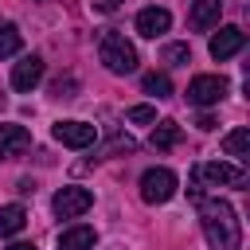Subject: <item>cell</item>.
Segmentation results:
<instances>
[{
  "label": "cell",
  "mask_w": 250,
  "mask_h": 250,
  "mask_svg": "<svg viewBox=\"0 0 250 250\" xmlns=\"http://www.w3.org/2000/svg\"><path fill=\"white\" fill-rule=\"evenodd\" d=\"M199 223H203V234H207V246L211 250H238L242 246V223L234 215V207L227 199H207L199 195Z\"/></svg>",
  "instance_id": "obj_1"
},
{
  "label": "cell",
  "mask_w": 250,
  "mask_h": 250,
  "mask_svg": "<svg viewBox=\"0 0 250 250\" xmlns=\"http://www.w3.org/2000/svg\"><path fill=\"white\" fill-rule=\"evenodd\" d=\"M98 55H102V62H105L109 74H133V70H137V47H133L121 31H105Z\"/></svg>",
  "instance_id": "obj_2"
},
{
  "label": "cell",
  "mask_w": 250,
  "mask_h": 250,
  "mask_svg": "<svg viewBox=\"0 0 250 250\" xmlns=\"http://www.w3.org/2000/svg\"><path fill=\"white\" fill-rule=\"evenodd\" d=\"M176 188H180V180L172 168H148L141 176V199L145 203H168L176 195Z\"/></svg>",
  "instance_id": "obj_3"
},
{
  "label": "cell",
  "mask_w": 250,
  "mask_h": 250,
  "mask_svg": "<svg viewBox=\"0 0 250 250\" xmlns=\"http://www.w3.org/2000/svg\"><path fill=\"white\" fill-rule=\"evenodd\" d=\"M227 94V78L223 74H195L188 82V102L191 105H219Z\"/></svg>",
  "instance_id": "obj_4"
},
{
  "label": "cell",
  "mask_w": 250,
  "mask_h": 250,
  "mask_svg": "<svg viewBox=\"0 0 250 250\" xmlns=\"http://www.w3.org/2000/svg\"><path fill=\"white\" fill-rule=\"evenodd\" d=\"M51 207H55L59 219H78V215H86L94 207V195H90V188H59Z\"/></svg>",
  "instance_id": "obj_5"
},
{
  "label": "cell",
  "mask_w": 250,
  "mask_h": 250,
  "mask_svg": "<svg viewBox=\"0 0 250 250\" xmlns=\"http://www.w3.org/2000/svg\"><path fill=\"white\" fill-rule=\"evenodd\" d=\"M195 180H207L211 188H219V184H227V188H242V184H246V168H242V164L211 160V164H199V168H195Z\"/></svg>",
  "instance_id": "obj_6"
},
{
  "label": "cell",
  "mask_w": 250,
  "mask_h": 250,
  "mask_svg": "<svg viewBox=\"0 0 250 250\" xmlns=\"http://www.w3.org/2000/svg\"><path fill=\"white\" fill-rule=\"evenodd\" d=\"M242 47H246V31H242V27H219V31L211 35V43H207V51H211L215 62H227V59L238 55Z\"/></svg>",
  "instance_id": "obj_7"
},
{
  "label": "cell",
  "mask_w": 250,
  "mask_h": 250,
  "mask_svg": "<svg viewBox=\"0 0 250 250\" xmlns=\"http://www.w3.org/2000/svg\"><path fill=\"white\" fill-rule=\"evenodd\" d=\"M51 133H55V141L66 145V148H86V145H94V137H98V129L86 125V121H59Z\"/></svg>",
  "instance_id": "obj_8"
},
{
  "label": "cell",
  "mask_w": 250,
  "mask_h": 250,
  "mask_svg": "<svg viewBox=\"0 0 250 250\" xmlns=\"http://www.w3.org/2000/svg\"><path fill=\"white\" fill-rule=\"evenodd\" d=\"M39 82H43V59H39V55H27V59H20V62L12 66V86H16L20 94H31Z\"/></svg>",
  "instance_id": "obj_9"
},
{
  "label": "cell",
  "mask_w": 250,
  "mask_h": 250,
  "mask_svg": "<svg viewBox=\"0 0 250 250\" xmlns=\"http://www.w3.org/2000/svg\"><path fill=\"white\" fill-rule=\"evenodd\" d=\"M168 27H172V12H168V8H156V4H152V8H141V12H137V31H141L145 39H156V35H164Z\"/></svg>",
  "instance_id": "obj_10"
},
{
  "label": "cell",
  "mask_w": 250,
  "mask_h": 250,
  "mask_svg": "<svg viewBox=\"0 0 250 250\" xmlns=\"http://www.w3.org/2000/svg\"><path fill=\"white\" fill-rule=\"evenodd\" d=\"M219 16H223V0H195L188 12V23L195 31H211V27H219Z\"/></svg>",
  "instance_id": "obj_11"
},
{
  "label": "cell",
  "mask_w": 250,
  "mask_h": 250,
  "mask_svg": "<svg viewBox=\"0 0 250 250\" xmlns=\"http://www.w3.org/2000/svg\"><path fill=\"white\" fill-rule=\"evenodd\" d=\"M31 148V133L23 125H0V156H23Z\"/></svg>",
  "instance_id": "obj_12"
},
{
  "label": "cell",
  "mask_w": 250,
  "mask_h": 250,
  "mask_svg": "<svg viewBox=\"0 0 250 250\" xmlns=\"http://www.w3.org/2000/svg\"><path fill=\"white\" fill-rule=\"evenodd\" d=\"M180 137H184V129H180L172 117H164V121H156V129H152V148H156V152H168V148L180 145Z\"/></svg>",
  "instance_id": "obj_13"
},
{
  "label": "cell",
  "mask_w": 250,
  "mask_h": 250,
  "mask_svg": "<svg viewBox=\"0 0 250 250\" xmlns=\"http://www.w3.org/2000/svg\"><path fill=\"white\" fill-rule=\"evenodd\" d=\"M23 223H27V211H23L20 203H8V207H0V238H12V234H20V230H23Z\"/></svg>",
  "instance_id": "obj_14"
},
{
  "label": "cell",
  "mask_w": 250,
  "mask_h": 250,
  "mask_svg": "<svg viewBox=\"0 0 250 250\" xmlns=\"http://www.w3.org/2000/svg\"><path fill=\"white\" fill-rule=\"evenodd\" d=\"M59 250H94V230L90 227H70L59 234Z\"/></svg>",
  "instance_id": "obj_15"
},
{
  "label": "cell",
  "mask_w": 250,
  "mask_h": 250,
  "mask_svg": "<svg viewBox=\"0 0 250 250\" xmlns=\"http://www.w3.org/2000/svg\"><path fill=\"white\" fill-rule=\"evenodd\" d=\"M223 152L234 156V160H246L250 156V129H234L223 137Z\"/></svg>",
  "instance_id": "obj_16"
},
{
  "label": "cell",
  "mask_w": 250,
  "mask_h": 250,
  "mask_svg": "<svg viewBox=\"0 0 250 250\" xmlns=\"http://www.w3.org/2000/svg\"><path fill=\"white\" fill-rule=\"evenodd\" d=\"M141 86H145V94H152V98H168V94H172V78H168L164 70L145 74V78H141Z\"/></svg>",
  "instance_id": "obj_17"
},
{
  "label": "cell",
  "mask_w": 250,
  "mask_h": 250,
  "mask_svg": "<svg viewBox=\"0 0 250 250\" xmlns=\"http://www.w3.org/2000/svg\"><path fill=\"white\" fill-rule=\"evenodd\" d=\"M20 47H23V35H20V27H16V23H0V59L16 55Z\"/></svg>",
  "instance_id": "obj_18"
},
{
  "label": "cell",
  "mask_w": 250,
  "mask_h": 250,
  "mask_svg": "<svg viewBox=\"0 0 250 250\" xmlns=\"http://www.w3.org/2000/svg\"><path fill=\"white\" fill-rule=\"evenodd\" d=\"M160 59H164L168 66H188V62H191V47H188V43H168Z\"/></svg>",
  "instance_id": "obj_19"
},
{
  "label": "cell",
  "mask_w": 250,
  "mask_h": 250,
  "mask_svg": "<svg viewBox=\"0 0 250 250\" xmlns=\"http://www.w3.org/2000/svg\"><path fill=\"white\" fill-rule=\"evenodd\" d=\"M74 90H78L74 74H59V78L51 82V94H55V98H74Z\"/></svg>",
  "instance_id": "obj_20"
},
{
  "label": "cell",
  "mask_w": 250,
  "mask_h": 250,
  "mask_svg": "<svg viewBox=\"0 0 250 250\" xmlns=\"http://www.w3.org/2000/svg\"><path fill=\"white\" fill-rule=\"evenodd\" d=\"M129 121H133V125H152V121H156V109H152V105H133V109H129Z\"/></svg>",
  "instance_id": "obj_21"
},
{
  "label": "cell",
  "mask_w": 250,
  "mask_h": 250,
  "mask_svg": "<svg viewBox=\"0 0 250 250\" xmlns=\"http://www.w3.org/2000/svg\"><path fill=\"white\" fill-rule=\"evenodd\" d=\"M94 8H98V12H117L121 0H94Z\"/></svg>",
  "instance_id": "obj_22"
},
{
  "label": "cell",
  "mask_w": 250,
  "mask_h": 250,
  "mask_svg": "<svg viewBox=\"0 0 250 250\" xmlns=\"http://www.w3.org/2000/svg\"><path fill=\"white\" fill-rule=\"evenodd\" d=\"M195 125H199V129H215V117H211V113H199V121H195Z\"/></svg>",
  "instance_id": "obj_23"
},
{
  "label": "cell",
  "mask_w": 250,
  "mask_h": 250,
  "mask_svg": "<svg viewBox=\"0 0 250 250\" xmlns=\"http://www.w3.org/2000/svg\"><path fill=\"white\" fill-rule=\"evenodd\" d=\"M8 250H35V246H31V242H12Z\"/></svg>",
  "instance_id": "obj_24"
}]
</instances>
